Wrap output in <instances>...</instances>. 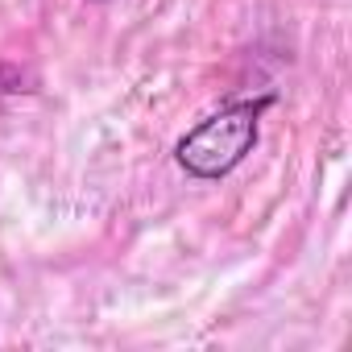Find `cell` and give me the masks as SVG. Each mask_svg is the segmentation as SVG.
<instances>
[{
  "label": "cell",
  "mask_w": 352,
  "mask_h": 352,
  "mask_svg": "<svg viewBox=\"0 0 352 352\" xmlns=\"http://www.w3.org/2000/svg\"><path fill=\"white\" fill-rule=\"evenodd\" d=\"M265 104L270 100H241V104H228V108L212 112L208 120H199L179 141V149H174L179 166L187 174H195V179H224L257 145V120H261Z\"/></svg>",
  "instance_id": "cell-1"
}]
</instances>
